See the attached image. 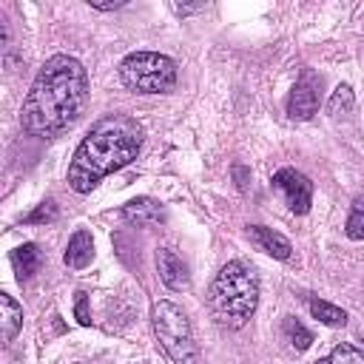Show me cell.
<instances>
[{"label":"cell","mask_w":364,"mask_h":364,"mask_svg":"<svg viewBox=\"0 0 364 364\" xmlns=\"http://www.w3.org/2000/svg\"><path fill=\"white\" fill-rule=\"evenodd\" d=\"M54 219H57V205H54V199L40 202L28 216H23L26 225H46V222H54Z\"/></svg>","instance_id":"19"},{"label":"cell","mask_w":364,"mask_h":364,"mask_svg":"<svg viewBox=\"0 0 364 364\" xmlns=\"http://www.w3.org/2000/svg\"><path fill=\"white\" fill-rule=\"evenodd\" d=\"M88 102V74L80 60L54 54L37 71L20 111V125L40 139L71 128Z\"/></svg>","instance_id":"1"},{"label":"cell","mask_w":364,"mask_h":364,"mask_svg":"<svg viewBox=\"0 0 364 364\" xmlns=\"http://www.w3.org/2000/svg\"><path fill=\"white\" fill-rule=\"evenodd\" d=\"M282 336H284V341H287L296 353H301V350H307V347L313 344V333H310L301 321H296L293 316H284V321H282Z\"/></svg>","instance_id":"14"},{"label":"cell","mask_w":364,"mask_h":364,"mask_svg":"<svg viewBox=\"0 0 364 364\" xmlns=\"http://www.w3.org/2000/svg\"><path fill=\"white\" fill-rule=\"evenodd\" d=\"M0 327H3V344L14 341V336L23 327V307L9 293H0Z\"/></svg>","instance_id":"12"},{"label":"cell","mask_w":364,"mask_h":364,"mask_svg":"<svg viewBox=\"0 0 364 364\" xmlns=\"http://www.w3.org/2000/svg\"><path fill=\"white\" fill-rule=\"evenodd\" d=\"M94 259V239L88 230H77L71 239H68V247L63 253V262L71 267V270H82L88 267Z\"/></svg>","instance_id":"11"},{"label":"cell","mask_w":364,"mask_h":364,"mask_svg":"<svg viewBox=\"0 0 364 364\" xmlns=\"http://www.w3.org/2000/svg\"><path fill=\"white\" fill-rule=\"evenodd\" d=\"M321 102V77L313 74L310 68L301 71V77L296 80L290 97H287V117L290 119H310L318 111Z\"/></svg>","instance_id":"7"},{"label":"cell","mask_w":364,"mask_h":364,"mask_svg":"<svg viewBox=\"0 0 364 364\" xmlns=\"http://www.w3.org/2000/svg\"><path fill=\"white\" fill-rule=\"evenodd\" d=\"M344 230H347V236H350V239H355V242H358V239H364V196H358V199L353 202Z\"/></svg>","instance_id":"18"},{"label":"cell","mask_w":364,"mask_h":364,"mask_svg":"<svg viewBox=\"0 0 364 364\" xmlns=\"http://www.w3.org/2000/svg\"><path fill=\"white\" fill-rule=\"evenodd\" d=\"M316 364H364V353L353 344H338L330 350V355L318 358Z\"/></svg>","instance_id":"16"},{"label":"cell","mask_w":364,"mask_h":364,"mask_svg":"<svg viewBox=\"0 0 364 364\" xmlns=\"http://www.w3.org/2000/svg\"><path fill=\"white\" fill-rule=\"evenodd\" d=\"M74 316H77V321H80L82 327H88V324H91V313H88V296H85L82 290L74 296Z\"/></svg>","instance_id":"20"},{"label":"cell","mask_w":364,"mask_h":364,"mask_svg":"<svg viewBox=\"0 0 364 364\" xmlns=\"http://www.w3.org/2000/svg\"><path fill=\"white\" fill-rule=\"evenodd\" d=\"M273 191L284 199V205L293 210V213H307L310 205H313V182L296 171V168H279L270 179Z\"/></svg>","instance_id":"6"},{"label":"cell","mask_w":364,"mask_h":364,"mask_svg":"<svg viewBox=\"0 0 364 364\" xmlns=\"http://www.w3.org/2000/svg\"><path fill=\"white\" fill-rule=\"evenodd\" d=\"M202 9H205L202 3H199V6H173L176 14H193V11H202Z\"/></svg>","instance_id":"21"},{"label":"cell","mask_w":364,"mask_h":364,"mask_svg":"<svg viewBox=\"0 0 364 364\" xmlns=\"http://www.w3.org/2000/svg\"><path fill=\"white\" fill-rule=\"evenodd\" d=\"M361 20H364V11H361Z\"/></svg>","instance_id":"24"},{"label":"cell","mask_w":364,"mask_h":364,"mask_svg":"<svg viewBox=\"0 0 364 364\" xmlns=\"http://www.w3.org/2000/svg\"><path fill=\"white\" fill-rule=\"evenodd\" d=\"M119 80L134 94H168L176 88V63L159 51H131L119 63Z\"/></svg>","instance_id":"4"},{"label":"cell","mask_w":364,"mask_h":364,"mask_svg":"<svg viewBox=\"0 0 364 364\" xmlns=\"http://www.w3.org/2000/svg\"><path fill=\"white\" fill-rule=\"evenodd\" d=\"M233 173H236V179H239V188H245V168H236Z\"/></svg>","instance_id":"23"},{"label":"cell","mask_w":364,"mask_h":364,"mask_svg":"<svg viewBox=\"0 0 364 364\" xmlns=\"http://www.w3.org/2000/svg\"><path fill=\"white\" fill-rule=\"evenodd\" d=\"M156 270H159V279L165 282V287H171L176 293L191 287L188 264L182 262V256L173 247H159L156 250Z\"/></svg>","instance_id":"9"},{"label":"cell","mask_w":364,"mask_h":364,"mask_svg":"<svg viewBox=\"0 0 364 364\" xmlns=\"http://www.w3.org/2000/svg\"><path fill=\"white\" fill-rule=\"evenodd\" d=\"M353 102H355V97H353V88H350V85H338V88L330 94V100H327V114H330V117H341V114H350Z\"/></svg>","instance_id":"17"},{"label":"cell","mask_w":364,"mask_h":364,"mask_svg":"<svg viewBox=\"0 0 364 364\" xmlns=\"http://www.w3.org/2000/svg\"><path fill=\"white\" fill-rule=\"evenodd\" d=\"M208 307L222 327H230V330L245 327L259 307V279L253 267L242 259L228 262L210 282Z\"/></svg>","instance_id":"3"},{"label":"cell","mask_w":364,"mask_h":364,"mask_svg":"<svg viewBox=\"0 0 364 364\" xmlns=\"http://www.w3.org/2000/svg\"><path fill=\"white\" fill-rule=\"evenodd\" d=\"M310 313H313V318H318L327 327H344L347 324V313L341 307L324 301V299H310Z\"/></svg>","instance_id":"15"},{"label":"cell","mask_w":364,"mask_h":364,"mask_svg":"<svg viewBox=\"0 0 364 364\" xmlns=\"http://www.w3.org/2000/svg\"><path fill=\"white\" fill-rule=\"evenodd\" d=\"M151 324L159 347L173 364H196V341L188 316L173 301H156L151 307Z\"/></svg>","instance_id":"5"},{"label":"cell","mask_w":364,"mask_h":364,"mask_svg":"<svg viewBox=\"0 0 364 364\" xmlns=\"http://www.w3.org/2000/svg\"><path fill=\"white\" fill-rule=\"evenodd\" d=\"M122 219L134 228H156L168 219V213H165L162 202H156L151 196H136L128 205H122Z\"/></svg>","instance_id":"8"},{"label":"cell","mask_w":364,"mask_h":364,"mask_svg":"<svg viewBox=\"0 0 364 364\" xmlns=\"http://www.w3.org/2000/svg\"><path fill=\"white\" fill-rule=\"evenodd\" d=\"M40 262H43V256H40V247H37L34 242H26V245H20V247L11 253V264H14V270H17L20 279L34 276L37 267H40Z\"/></svg>","instance_id":"13"},{"label":"cell","mask_w":364,"mask_h":364,"mask_svg":"<svg viewBox=\"0 0 364 364\" xmlns=\"http://www.w3.org/2000/svg\"><path fill=\"white\" fill-rule=\"evenodd\" d=\"M247 239L259 247V250H264L267 256H273V259H290V253H293V247H290V242L282 236V233H276L273 228H264V225H250L247 228Z\"/></svg>","instance_id":"10"},{"label":"cell","mask_w":364,"mask_h":364,"mask_svg":"<svg viewBox=\"0 0 364 364\" xmlns=\"http://www.w3.org/2000/svg\"><path fill=\"white\" fill-rule=\"evenodd\" d=\"M122 3H91V9H97V11H114V9H119Z\"/></svg>","instance_id":"22"},{"label":"cell","mask_w":364,"mask_h":364,"mask_svg":"<svg viewBox=\"0 0 364 364\" xmlns=\"http://www.w3.org/2000/svg\"><path fill=\"white\" fill-rule=\"evenodd\" d=\"M139 148H142V128L134 117L108 114L97 119L71 156V165H68L71 191L91 193L102 176L131 165Z\"/></svg>","instance_id":"2"}]
</instances>
